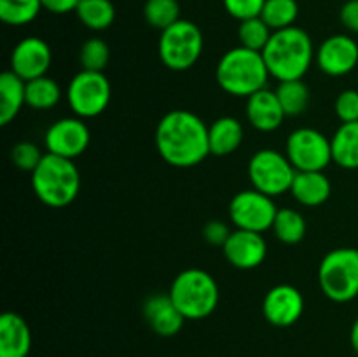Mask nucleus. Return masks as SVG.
Masks as SVG:
<instances>
[{"label": "nucleus", "instance_id": "nucleus-36", "mask_svg": "<svg viewBox=\"0 0 358 357\" xmlns=\"http://www.w3.org/2000/svg\"><path fill=\"white\" fill-rule=\"evenodd\" d=\"M231 231L227 227V224H224L222 220H210L203 227V238H205L208 244L217 245V247H224V244L229 238Z\"/></svg>", "mask_w": 358, "mask_h": 357}, {"label": "nucleus", "instance_id": "nucleus-1", "mask_svg": "<svg viewBox=\"0 0 358 357\" xmlns=\"http://www.w3.org/2000/svg\"><path fill=\"white\" fill-rule=\"evenodd\" d=\"M157 153L175 168H192L210 153L208 126L194 112L177 108L161 118L156 126Z\"/></svg>", "mask_w": 358, "mask_h": 357}, {"label": "nucleus", "instance_id": "nucleus-7", "mask_svg": "<svg viewBox=\"0 0 358 357\" xmlns=\"http://www.w3.org/2000/svg\"><path fill=\"white\" fill-rule=\"evenodd\" d=\"M159 58L164 66L175 72H184L196 65L203 52V34L196 23L178 20L159 37Z\"/></svg>", "mask_w": 358, "mask_h": 357}, {"label": "nucleus", "instance_id": "nucleus-4", "mask_svg": "<svg viewBox=\"0 0 358 357\" xmlns=\"http://www.w3.org/2000/svg\"><path fill=\"white\" fill-rule=\"evenodd\" d=\"M35 196L51 209L69 206L80 189V174L73 160L45 153L38 167L31 172Z\"/></svg>", "mask_w": 358, "mask_h": 357}, {"label": "nucleus", "instance_id": "nucleus-38", "mask_svg": "<svg viewBox=\"0 0 358 357\" xmlns=\"http://www.w3.org/2000/svg\"><path fill=\"white\" fill-rule=\"evenodd\" d=\"M42 7L52 14H66L77 9L80 0H41Z\"/></svg>", "mask_w": 358, "mask_h": 357}, {"label": "nucleus", "instance_id": "nucleus-34", "mask_svg": "<svg viewBox=\"0 0 358 357\" xmlns=\"http://www.w3.org/2000/svg\"><path fill=\"white\" fill-rule=\"evenodd\" d=\"M227 14L234 20L245 21L261 16L266 0H222Z\"/></svg>", "mask_w": 358, "mask_h": 357}, {"label": "nucleus", "instance_id": "nucleus-2", "mask_svg": "<svg viewBox=\"0 0 358 357\" xmlns=\"http://www.w3.org/2000/svg\"><path fill=\"white\" fill-rule=\"evenodd\" d=\"M313 41L299 27L273 31L268 46L262 51L269 76L283 80L303 79L315 59Z\"/></svg>", "mask_w": 358, "mask_h": 357}, {"label": "nucleus", "instance_id": "nucleus-31", "mask_svg": "<svg viewBox=\"0 0 358 357\" xmlns=\"http://www.w3.org/2000/svg\"><path fill=\"white\" fill-rule=\"evenodd\" d=\"M273 30L266 24V21L259 18H250V20L240 21L238 27V38H240V46L252 49V51L262 52L268 46L269 38H271Z\"/></svg>", "mask_w": 358, "mask_h": 357}, {"label": "nucleus", "instance_id": "nucleus-6", "mask_svg": "<svg viewBox=\"0 0 358 357\" xmlns=\"http://www.w3.org/2000/svg\"><path fill=\"white\" fill-rule=\"evenodd\" d=\"M318 282L329 300L346 303L358 296V251L352 247L334 248L322 259Z\"/></svg>", "mask_w": 358, "mask_h": 357}, {"label": "nucleus", "instance_id": "nucleus-19", "mask_svg": "<svg viewBox=\"0 0 358 357\" xmlns=\"http://www.w3.org/2000/svg\"><path fill=\"white\" fill-rule=\"evenodd\" d=\"M31 350V331L28 322L14 312L0 317V357H28Z\"/></svg>", "mask_w": 358, "mask_h": 357}, {"label": "nucleus", "instance_id": "nucleus-37", "mask_svg": "<svg viewBox=\"0 0 358 357\" xmlns=\"http://www.w3.org/2000/svg\"><path fill=\"white\" fill-rule=\"evenodd\" d=\"M341 23L346 30H350L352 34H358V0H348L345 2V6L341 7Z\"/></svg>", "mask_w": 358, "mask_h": 357}, {"label": "nucleus", "instance_id": "nucleus-3", "mask_svg": "<svg viewBox=\"0 0 358 357\" xmlns=\"http://www.w3.org/2000/svg\"><path fill=\"white\" fill-rule=\"evenodd\" d=\"M264 56L259 51L238 46L219 59L215 69L217 84L233 97H252L264 90L269 79Z\"/></svg>", "mask_w": 358, "mask_h": 357}, {"label": "nucleus", "instance_id": "nucleus-13", "mask_svg": "<svg viewBox=\"0 0 358 357\" xmlns=\"http://www.w3.org/2000/svg\"><path fill=\"white\" fill-rule=\"evenodd\" d=\"M318 69L331 77H341L353 72L358 65V44L355 38L336 34L325 38L315 52Z\"/></svg>", "mask_w": 358, "mask_h": 357}, {"label": "nucleus", "instance_id": "nucleus-12", "mask_svg": "<svg viewBox=\"0 0 358 357\" xmlns=\"http://www.w3.org/2000/svg\"><path fill=\"white\" fill-rule=\"evenodd\" d=\"M91 142V133L84 119L80 118H63L52 122L44 136L45 150L49 154L76 160L80 154L86 153Z\"/></svg>", "mask_w": 358, "mask_h": 357}, {"label": "nucleus", "instance_id": "nucleus-28", "mask_svg": "<svg viewBox=\"0 0 358 357\" xmlns=\"http://www.w3.org/2000/svg\"><path fill=\"white\" fill-rule=\"evenodd\" d=\"M299 16V4L296 0H266L261 18L273 31L290 28Z\"/></svg>", "mask_w": 358, "mask_h": 357}, {"label": "nucleus", "instance_id": "nucleus-33", "mask_svg": "<svg viewBox=\"0 0 358 357\" xmlns=\"http://www.w3.org/2000/svg\"><path fill=\"white\" fill-rule=\"evenodd\" d=\"M42 158H44V154H42V150L34 142H20L10 149V160H13V163L20 170L30 172V174L38 167Z\"/></svg>", "mask_w": 358, "mask_h": 357}, {"label": "nucleus", "instance_id": "nucleus-5", "mask_svg": "<svg viewBox=\"0 0 358 357\" xmlns=\"http://www.w3.org/2000/svg\"><path fill=\"white\" fill-rule=\"evenodd\" d=\"M168 294L185 321H201L212 315L219 304V286L215 279L199 268H189L178 273Z\"/></svg>", "mask_w": 358, "mask_h": 357}, {"label": "nucleus", "instance_id": "nucleus-17", "mask_svg": "<svg viewBox=\"0 0 358 357\" xmlns=\"http://www.w3.org/2000/svg\"><path fill=\"white\" fill-rule=\"evenodd\" d=\"M143 317L150 329L164 338H170V336L180 332L185 322V317L175 307L170 294H154V296L147 298L143 303Z\"/></svg>", "mask_w": 358, "mask_h": 357}, {"label": "nucleus", "instance_id": "nucleus-8", "mask_svg": "<svg viewBox=\"0 0 358 357\" xmlns=\"http://www.w3.org/2000/svg\"><path fill=\"white\" fill-rule=\"evenodd\" d=\"M297 170L292 167L287 154L275 149H261L248 161V178L252 188L264 195L275 196L290 192Z\"/></svg>", "mask_w": 358, "mask_h": 357}, {"label": "nucleus", "instance_id": "nucleus-16", "mask_svg": "<svg viewBox=\"0 0 358 357\" xmlns=\"http://www.w3.org/2000/svg\"><path fill=\"white\" fill-rule=\"evenodd\" d=\"M222 251L231 266L238 270H254L264 262L268 255V244L262 233L234 230L231 231Z\"/></svg>", "mask_w": 358, "mask_h": 357}, {"label": "nucleus", "instance_id": "nucleus-24", "mask_svg": "<svg viewBox=\"0 0 358 357\" xmlns=\"http://www.w3.org/2000/svg\"><path fill=\"white\" fill-rule=\"evenodd\" d=\"M73 13L84 27L94 31L107 30L115 20V7L112 0H80Z\"/></svg>", "mask_w": 358, "mask_h": 357}, {"label": "nucleus", "instance_id": "nucleus-9", "mask_svg": "<svg viewBox=\"0 0 358 357\" xmlns=\"http://www.w3.org/2000/svg\"><path fill=\"white\" fill-rule=\"evenodd\" d=\"M112 100V86L103 72L80 70L66 88V102L73 114L91 119L103 114Z\"/></svg>", "mask_w": 358, "mask_h": 357}, {"label": "nucleus", "instance_id": "nucleus-14", "mask_svg": "<svg viewBox=\"0 0 358 357\" xmlns=\"http://www.w3.org/2000/svg\"><path fill=\"white\" fill-rule=\"evenodd\" d=\"M304 312V298L299 289L290 284L271 287L262 301V314L269 324L289 328L296 324Z\"/></svg>", "mask_w": 358, "mask_h": 357}, {"label": "nucleus", "instance_id": "nucleus-20", "mask_svg": "<svg viewBox=\"0 0 358 357\" xmlns=\"http://www.w3.org/2000/svg\"><path fill=\"white\" fill-rule=\"evenodd\" d=\"M331 191V181L324 172H297L290 188L294 198L304 206L324 205Z\"/></svg>", "mask_w": 358, "mask_h": 357}, {"label": "nucleus", "instance_id": "nucleus-18", "mask_svg": "<svg viewBox=\"0 0 358 357\" xmlns=\"http://www.w3.org/2000/svg\"><path fill=\"white\" fill-rule=\"evenodd\" d=\"M285 118L276 91L264 88L247 98V119L259 132H275L282 126Z\"/></svg>", "mask_w": 358, "mask_h": 357}, {"label": "nucleus", "instance_id": "nucleus-22", "mask_svg": "<svg viewBox=\"0 0 358 357\" xmlns=\"http://www.w3.org/2000/svg\"><path fill=\"white\" fill-rule=\"evenodd\" d=\"M27 104V83L13 70L0 76V125L7 126Z\"/></svg>", "mask_w": 358, "mask_h": 357}, {"label": "nucleus", "instance_id": "nucleus-23", "mask_svg": "<svg viewBox=\"0 0 358 357\" xmlns=\"http://www.w3.org/2000/svg\"><path fill=\"white\" fill-rule=\"evenodd\" d=\"M332 161L346 170H358V121L341 122L331 139Z\"/></svg>", "mask_w": 358, "mask_h": 357}, {"label": "nucleus", "instance_id": "nucleus-35", "mask_svg": "<svg viewBox=\"0 0 358 357\" xmlns=\"http://www.w3.org/2000/svg\"><path fill=\"white\" fill-rule=\"evenodd\" d=\"M336 115L341 122H355L358 121V91L345 90L336 98L334 105Z\"/></svg>", "mask_w": 358, "mask_h": 357}, {"label": "nucleus", "instance_id": "nucleus-30", "mask_svg": "<svg viewBox=\"0 0 358 357\" xmlns=\"http://www.w3.org/2000/svg\"><path fill=\"white\" fill-rule=\"evenodd\" d=\"M143 16L150 27L161 31L182 20L177 0H147L143 6Z\"/></svg>", "mask_w": 358, "mask_h": 357}, {"label": "nucleus", "instance_id": "nucleus-26", "mask_svg": "<svg viewBox=\"0 0 358 357\" xmlns=\"http://www.w3.org/2000/svg\"><path fill=\"white\" fill-rule=\"evenodd\" d=\"M273 233L280 241L287 245H296L306 237V220L303 214L294 209H278L273 223Z\"/></svg>", "mask_w": 358, "mask_h": 357}, {"label": "nucleus", "instance_id": "nucleus-15", "mask_svg": "<svg viewBox=\"0 0 358 357\" xmlns=\"http://www.w3.org/2000/svg\"><path fill=\"white\" fill-rule=\"evenodd\" d=\"M52 52L48 42L41 37H24L16 44L10 55V70L28 83L48 74Z\"/></svg>", "mask_w": 358, "mask_h": 357}, {"label": "nucleus", "instance_id": "nucleus-27", "mask_svg": "<svg viewBox=\"0 0 358 357\" xmlns=\"http://www.w3.org/2000/svg\"><path fill=\"white\" fill-rule=\"evenodd\" d=\"M276 97L282 104L285 115H301L310 105V88L303 79L283 80L276 88Z\"/></svg>", "mask_w": 358, "mask_h": 357}, {"label": "nucleus", "instance_id": "nucleus-21", "mask_svg": "<svg viewBox=\"0 0 358 357\" xmlns=\"http://www.w3.org/2000/svg\"><path fill=\"white\" fill-rule=\"evenodd\" d=\"M243 126L233 115H224V118L215 119L208 126V140H210V153L213 156H229L243 142Z\"/></svg>", "mask_w": 358, "mask_h": 357}, {"label": "nucleus", "instance_id": "nucleus-39", "mask_svg": "<svg viewBox=\"0 0 358 357\" xmlns=\"http://www.w3.org/2000/svg\"><path fill=\"white\" fill-rule=\"evenodd\" d=\"M350 342H352L353 350L358 354V317H357V321L353 322L352 331H350Z\"/></svg>", "mask_w": 358, "mask_h": 357}, {"label": "nucleus", "instance_id": "nucleus-29", "mask_svg": "<svg viewBox=\"0 0 358 357\" xmlns=\"http://www.w3.org/2000/svg\"><path fill=\"white\" fill-rule=\"evenodd\" d=\"M44 9L41 0H0V20L10 27L31 23Z\"/></svg>", "mask_w": 358, "mask_h": 357}, {"label": "nucleus", "instance_id": "nucleus-11", "mask_svg": "<svg viewBox=\"0 0 358 357\" xmlns=\"http://www.w3.org/2000/svg\"><path fill=\"white\" fill-rule=\"evenodd\" d=\"M276 214L278 209L271 196L254 188L234 195L229 203V219L236 230L264 233L273 227Z\"/></svg>", "mask_w": 358, "mask_h": 357}, {"label": "nucleus", "instance_id": "nucleus-25", "mask_svg": "<svg viewBox=\"0 0 358 357\" xmlns=\"http://www.w3.org/2000/svg\"><path fill=\"white\" fill-rule=\"evenodd\" d=\"M62 100V88L48 76L27 83V105L35 111H49Z\"/></svg>", "mask_w": 358, "mask_h": 357}, {"label": "nucleus", "instance_id": "nucleus-10", "mask_svg": "<svg viewBox=\"0 0 358 357\" xmlns=\"http://www.w3.org/2000/svg\"><path fill=\"white\" fill-rule=\"evenodd\" d=\"M285 154L297 172H324L332 161V146L318 130L297 128L287 139Z\"/></svg>", "mask_w": 358, "mask_h": 357}, {"label": "nucleus", "instance_id": "nucleus-32", "mask_svg": "<svg viewBox=\"0 0 358 357\" xmlns=\"http://www.w3.org/2000/svg\"><path fill=\"white\" fill-rule=\"evenodd\" d=\"M108 59H110V49H108L107 42L101 38H87L80 48L79 62L83 65V70L103 72L105 66L108 65Z\"/></svg>", "mask_w": 358, "mask_h": 357}]
</instances>
